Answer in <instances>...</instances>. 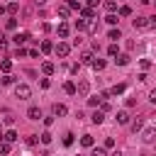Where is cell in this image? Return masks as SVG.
<instances>
[{"label": "cell", "instance_id": "cell-1", "mask_svg": "<svg viewBox=\"0 0 156 156\" xmlns=\"http://www.w3.org/2000/svg\"><path fill=\"white\" fill-rule=\"evenodd\" d=\"M139 136H141L144 144H151V141L156 139V124H146V127H141V129H139Z\"/></svg>", "mask_w": 156, "mask_h": 156}, {"label": "cell", "instance_id": "cell-2", "mask_svg": "<svg viewBox=\"0 0 156 156\" xmlns=\"http://www.w3.org/2000/svg\"><path fill=\"white\" fill-rule=\"evenodd\" d=\"M15 98H20V100H29V98H32V88H29L27 83L15 85Z\"/></svg>", "mask_w": 156, "mask_h": 156}, {"label": "cell", "instance_id": "cell-3", "mask_svg": "<svg viewBox=\"0 0 156 156\" xmlns=\"http://www.w3.org/2000/svg\"><path fill=\"white\" fill-rule=\"evenodd\" d=\"M54 51H56V56H58V58H66V56L71 54V44H66V41H58V44L54 46Z\"/></svg>", "mask_w": 156, "mask_h": 156}, {"label": "cell", "instance_id": "cell-4", "mask_svg": "<svg viewBox=\"0 0 156 156\" xmlns=\"http://www.w3.org/2000/svg\"><path fill=\"white\" fill-rule=\"evenodd\" d=\"M132 24H134V29H146V27H151L149 17H141V15H136V17L132 20Z\"/></svg>", "mask_w": 156, "mask_h": 156}, {"label": "cell", "instance_id": "cell-5", "mask_svg": "<svg viewBox=\"0 0 156 156\" xmlns=\"http://www.w3.org/2000/svg\"><path fill=\"white\" fill-rule=\"evenodd\" d=\"M115 122H117V124H129V112H127V110H117Z\"/></svg>", "mask_w": 156, "mask_h": 156}, {"label": "cell", "instance_id": "cell-6", "mask_svg": "<svg viewBox=\"0 0 156 156\" xmlns=\"http://www.w3.org/2000/svg\"><path fill=\"white\" fill-rule=\"evenodd\" d=\"M88 90H90V83H88V80H80V83L76 85V93H78L80 98H85V95H88Z\"/></svg>", "mask_w": 156, "mask_h": 156}, {"label": "cell", "instance_id": "cell-7", "mask_svg": "<svg viewBox=\"0 0 156 156\" xmlns=\"http://www.w3.org/2000/svg\"><path fill=\"white\" fill-rule=\"evenodd\" d=\"M27 117H29V119H34V122H37V119H41V110H39L37 105H32V107L27 110Z\"/></svg>", "mask_w": 156, "mask_h": 156}, {"label": "cell", "instance_id": "cell-8", "mask_svg": "<svg viewBox=\"0 0 156 156\" xmlns=\"http://www.w3.org/2000/svg\"><path fill=\"white\" fill-rule=\"evenodd\" d=\"M90 119H93V124H102V122H105V112H102V110H95Z\"/></svg>", "mask_w": 156, "mask_h": 156}, {"label": "cell", "instance_id": "cell-9", "mask_svg": "<svg viewBox=\"0 0 156 156\" xmlns=\"http://www.w3.org/2000/svg\"><path fill=\"white\" fill-rule=\"evenodd\" d=\"M68 32H71V27H68L66 22H61V24H58V37H61V39H66V37H68Z\"/></svg>", "mask_w": 156, "mask_h": 156}, {"label": "cell", "instance_id": "cell-10", "mask_svg": "<svg viewBox=\"0 0 156 156\" xmlns=\"http://www.w3.org/2000/svg\"><path fill=\"white\" fill-rule=\"evenodd\" d=\"M27 39H29V34H27V32H17V34H15V44H17V46H20V44H24Z\"/></svg>", "mask_w": 156, "mask_h": 156}, {"label": "cell", "instance_id": "cell-11", "mask_svg": "<svg viewBox=\"0 0 156 156\" xmlns=\"http://www.w3.org/2000/svg\"><path fill=\"white\" fill-rule=\"evenodd\" d=\"M115 63H117V66H127V63H129V54H117Z\"/></svg>", "mask_w": 156, "mask_h": 156}, {"label": "cell", "instance_id": "cell-12", "mask_svg": "<svg viewBox=\"0 0 156 156\" xmlns=\"http://www.w3.org/2000/svg\"><path fill=\"white\" fill-rule=\"evenodd\" d=\"M66 112H68V110H66V105H61V102H56V105H54V115H56V117H63Z\"/></svg>", "mask_w": 156, "mask_h": 156}, {"label": "cell", "instance_id": "cell-13", "mask_svg": "<svg viewBox=\"0 0 156 156\" xmlns=\"http://www.w3.org/2000/svg\"><path fill=\"white\" fill-rule=\"evenodd\" d=\"M80 144H83V146H85V149H90V146H93V144H95V139H93V136H90V134H83V136H80Z\"/></svg>", "mask_w": 156, "mask_h": 156}, {"label": "cell", "instance_id": "cell-14", "mask_svg": "<svg viewBox=\"0 0 156 156\" xmlns=\"http://www.w3.org/2000/svg\"><path fill=\"white\" fill-rule=\"evenodd\" d=\"M107 39H112V41H119V39H122V32H119V29H110V32H107Z\"/></svg>", "mask_w": 156, "mask_h": 156}, {"label": "cell", "instance_id": "cell-15", "mask_svg": "<svg viewBox=\"0 0 156 156\" xmlns=\"http://www.w3.org/2000/svg\"><path fill=\"white\" fill-rule=\"evenodd\" d=\"M41 71H44V73H46V76H51V73H54V71H56V66H54V63H51V61H46V63H41Z\"/></svg>", "mask_w": 156, "mask_h": 156}, {"label": "cell", "instance_id": "cell-16", "mask_svg": "<svg viewBox=\"0 0 156 156\" xmlns=\"http://www.w3.org/2000/svg\"><path fill=\"white\" fill-rule=\"evenodd\" d=\"M2 139H5V141H10V144H12V141H17V132H15V129H10V132H5V134H2Z\"/></svg>", "mask_w": 156, "mask_h": 156}, {"label": "cell", "instance_id": "cell-17", "mask_svg": "<svg viewBox=\"0 0 156 156\" xmlns=\"http://www.w3.org/2000/svg\"><path fill=\"white\" fill-rule=\"evenodd\" d=\"M95 61V56H93V51H85L83 56H80V63H93Z\"/></svg>", "mask_w": 156, "mask_h": 156}, {"label": "cell", "instance_id": "cell-18", "mask_svg": "<svg viewBox=\"0 0 156 156\" xmlns=\"http://www.w3.org/2000/svg\"><path fill=\"white\" fill-rule=\"evenodd\" d=\"M80 12H83V17H85V20H93V17H95V10H93V7H83Z\"/></svg>", "mask_w": 156, "mask_h": 156}, {"label": "cell", "instance_id": "cell-19", "mask_svg": "<svg viewBox=\"0 0 156 156\" xmlns=\"http://www.w3.org/2000/svg\"><path fill=\"white\" fill-rule=\"evenodd\" d=\"M0 68H2L5 73H10V68H12V61H10V58H2V61H0Z\"/></svg>", "mask_w": 156, "mask_h": 156}, {"label": "cell", "instance_id": "cell-20", "mask_svg": "<svg viewBox=\"0 0 156 156\" xmlns=\"http://www.w3.org/2000/svg\"><path fill=\"white\" fill-rule=\"evenodd\" d=\"M63 90H66L68 95H76V83H71V80H68V83H63Z\"/></svg>", "mask_w": 156, "mask_h": 156}, {"label": "cell", "instance_id": "cell-21", "mask_svg": "<svg viewBox=\"0 0 156 156\" xmlns=\"http://www.w3.org/2000/svg\"><path fill=\"white\" fill-rule=\"evenodd\" d=\"M100 102H102V98H100V95H95V98H88V105H90V107H100Z\"/></svg>", "mask_w": 156, "mask_h": 156}, {"label": "cell", "instance_id": "cell-22", "mask_svg": "<svg viewBox=\"0 0 156 156\" xmlns=\"http://www.w3.org/2000/svg\"><path fill=\"white\" fill-rule=\"evenodd\" d=\"M105 10H107V12H115V10H117V2H115V0H105Z\"/></svg>", "mask_w": 156, "mask_h": 156}, {"label": "cell", "instance_id": "cell-23", "mask_svg": "<svg viewBox=\"0 0 156 156\" xmlns=\"http://www.w3.org/2000/svg\"><path fill=\"white\" fill-rule=\"evenodd\" d=\"M90 66H93L95 71H102V68H105V61H102V58H95V61H93Z\"/></svg>", "mask_w": 156, "mask_h": 156}, {"label": "cell", "instance_id": "cell-24", "mask_svg": "<svg viewBox=\"0 0 156 156\" xmlns=\"http://www.w3.org/2000/svg\"><path fill=\"white\" fill-rule=\"evenodd\" d=\"M17 10H20V5H17V2H10V5L5 7V12H10V15H15Z\"/></svg>", "mask_w": 156, "mask_h": 156}, {"label": "cell", "instance_id": "cell-25", "mask_svg": "<svg viewBox=\"0 0 156 156\" xmlns=\"http://www.w3.org/2000/svg\"><path fill=\"white\" fill-rule=\"evenodd\" d=\"M58 15H61V17H68V15H71V7H68V5H61V7H58Z\"/></svg>", "mask_w": 156, "mask_h": 156}, {"label": "cell", "instance_id": "cell-26", "mask_svg": "<svg viewBox=\"0 0 156 156\" xmlns=\"http://www.w3.org/2000/svg\"><path fill=\"white\" fill-rule=\"evenodd\" d=\"M119 15H122V17H129V15H132V7H129V5H122V7H119Z\"/></svg>", "mask_w": 156, "mask_h": 156}, {"label": "cell", "instance_id": "cell-27", "mask_svg": "<svg viewBox=\"0 0 156 156\" xmlns=\"http://www.w3.org/2000/svg\"><path fill=\"white\" fill-rule=\"evenodd\" d=\"M41 51H44V54L54 51V44H51V41H41Z\"/></svg>", "mask_w": 156, "mask_h": 156}, {"label": "cell", "instance_id": "cell-28", "mask_svg": "<svg viewBox=\"0 0 156 156\" xmlns=\"http://www.w3.org/2000/svg\"><path fill=\"white\" fill-rule=\"evenodd\" d=\"M117 54H119L117 44H110V46H107V56H117Z\"/></svg>", "mask_w": 156, "mask_h": 156}, {"label": "cell", "instance_id": "cell-29", "mask_svg": "<svg viewBox=\"0 0 156 156\" xmlns=\"http://www.w3.org/2000/svg\"><path fill=\"white\" fill-rule=\"evenodd\" d=\"M90 156H107V154H105V146H95Z\"/></svg>", "mask_w": 156, "mask_h": 156}, {"label": "cell", "instance_id": "cell-30", "mask_svg": "<svg viewBox=\"0 0 156 156\" xmlns=\"http://www.w3.org/2000/svg\"><path fill=\"white\" fill-rule=\"evenodd\" d=\"M85 27H88V20H78V22H76V29H78V32H83Z\"/></svg>", "mask_w": 156, "mask_h": 156}, {"label": "cell", "instance_id": "cell-31", "mask_svg": "<svg viewBox=\"0 0 156 156\" xmlns=\"http://www.w3.org/2000/svg\"><path fill=\"white\" fill-rule=\"evenodd\" d=\"M12 83H15V78H12L10 73H5V76H2V85H12Z\"/></svg>", "mask_w": 156, "mask_h": 156}, {"label": "cell", "instance_id": "cell-32", "mask_svg": "<svg viewBox=\"0 0 156 156\" xmlns=\"http://www.w3.org/2000/svg\"><path fill=\"white\" fill-rule=\"evenodd\" d=\"M119 93H124V85L119 83V85H115L112 90H110V95H119Z\"/></svg>", "mask_w": 156, "mask_h": 156}, {"label": "cell", "instance_id": "cell-33", "mask_svg": "<svg viewBox=\"0 0 156 156\" xmlns=\"http://www.w3.org/2000/svg\"><path fill=\"white\" fill-rule=\"evenodd\" d=\"M51 139H54L51 132H44V134H41V144H51Z\"/></svg>", "mask_w": 156, "mask_h": 156}, {"label": "cell", "instance_id": "cell-34", "mask_svg": "<svg viewBox=\"0 0 156 156\" xmlns=\"http://www.w3.org/2000/svg\"><path fill=\"white\" fill-rule=\"evenodd\" d=\"M63 144H66V146H71V144H73V134H71V132H66V134H63Z\"/></svg>", "mask_w": 156, "mask_h": 156}, {"label": "cell", "instance_id": "cell-35", "mask_svg": "<svg viewBox=\"0 0 156 156\" xmlns=\"http://www.w3.org/2000/svg\"><path fill=\"white\" fill-rule=\"evenodd\" d=\"M0 154H10V141H0Z\"/></svg>", "mask_w": 156, "mask_h": 156}, {"label": "cell", "instance_id": "cell-36", "mask_svg": "<svg viewBox=\"0 0 156 156\" xmlns=\"http://www.w3.org/2000/svg\"><path fill=\"white\" fill-rule=\"evenodd\" d=\"M105 22H107V24H117V15H112V12H110V15L105 17Z\"/></svg>", "mask_w": 156, "mask_h": 156}, {"label": "cell", "instance_id": "cell-37", "mask_svg": "<svg viewBox=\"0 0 156 156\" xmlns=\"http://www.w3.org/2000/svg\"><path fill=\"white\" fill-rule=\"evenodd\" d=\"M100 110H102V112H110V110H112V105H110V102H105V100H102V102H100Z\"/></svg>", "mask_w": 156, "mask_h": 156}, {"label": "cell", "instance_id": "cell-38", "mask_svg": "<svg viewBox=\"0 0 156 156\" xmlns=\"http://www.w3.org/2000/svg\"><path fill=\"white\" fill-rule=\"evenodd\" d=\"M112 146H115V139L107 136V139H105V149H112Z\"/></svg>", "mask_w": 156, "mask_h": 156}, {"label": "cell", "instance_id": "cell-39", "mask_svg": "<svg viewBox=\"0 0 156 156\" xmlns=\"http://www.w3.org/2000/svg\"><path fill=\"white\" fill-rule=\"evenodd\" d=\"M66 5H68V7H73V10H80V5H78V2H76V0H68V2H66Z\"/></svg>", "mask_w": 156, "mask_h": 156}, {"label": "cell", "instance_id": "cell-40", "mask_svg": "<svg viewBox=\"0 0 156 156\" xmlns=\"http://www.w3.org/2000/svg\"><path fill=\"white\" fill-rule=\"evenodd\" d=\"M132 129H134V132L141 129V119H134V122H132Z\"/></svg>", "mask_w": 156, "mask_h": 156}, {"label": "cell", "instance_id": "cell-41", "mask_svg": "<svg viewBox=\"0 0 156 156\" xmlns=\"http://www.w3.org/2000/svg\"><path fill=\"white\" fill-rule=\"evenodd\" d=\"M27 54H29V51H27V49H22V46H20V49H17V58H20V56H27Z\"/></svg>", "mask_w": 156, "mask_h": 156}, {"label": "cell", "instance_id": "cell-42", "mask_svg": "<svg viewBox=\"0 0 156 156\" xmlns=\"http://www.w3.org/2000/svg\"><path fill=\"white\" fill-rule=\"evenodd\" d=\"M100 5V0H88V7H98Z\"/></svg>", "mask_w": 156, "mask_h": 156}, {"label": "cell", "instance_id": "cell-43", "mask_svg": "<svg viewBox=\"0 0 156 156\" xmlns=\"http://www.w3.org/2000/svg\"><path fill=\"white\" fill-rule=\"evenodd\" d=\"M149 100H151V102H156V88H154V90L149 93Z\"/></svg>", "mask_w": 156, "mask_h": 156}, {"label": "cell", "instance_id": "cell-44", "mask_svg": "<svg viewBox=\"0 0 156 156\" xmlns=\"http://www.w3.org/2000/svg\"><path fill=\"white\" fill-rule=\"evenodd\" d=\"M34 5H46V0H34Z\"/></svg>", "mask_w": 156, "mask_h": 156}, {"label": "cell", "instance_id": "cell-45", "mask_svg": "<svg viewBox=\"0 0 156 156\" xmlns=\"http://www.w3.org/2000/svg\"><path fill=\"white\" fill-rule=\"evenodd\" d=\"M112 156H124V154H119V151H115V154H112Z\"/></svg>", "mask_w": 156, "mask_h": 156}, {"label": "cell", "instance_id": "cell-46", "mask_svg": "<svg viewBox=\"0 0 156 156\" xmlns=\"http://www.w3.org/2000/svg\"><path fill=\"white\" fill-rule=\"evenodd\" d=\"M0 141H2V132H0Z\"/></svg>", "mask_w": 156, "mask_h": 156}]
</instances>
